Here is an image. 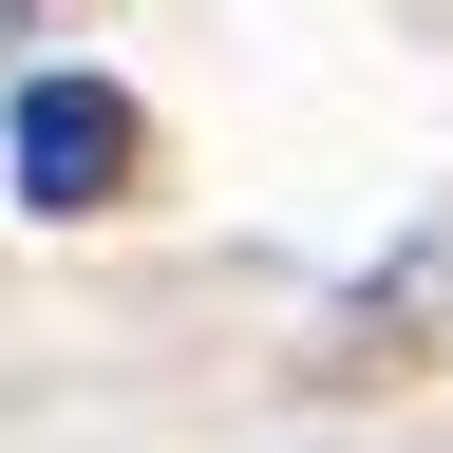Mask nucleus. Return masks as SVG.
I'll use <instances>...</instances> for the list:
<instances>
[{
  "label": "nucleus",
  "mask_w": 453,
  "mask_h": 453,
  "mask_svg": "<svg viewBox=\"0 0 453 453\" xmlns=\"http://www.w3.org/2000/svg\"><path fill=\"white\" fill-rule=\"evenodd\" d=\"M133 170H151V113L113 95V76H19V208H133Z\"/></svg>",
  "instance_id": "obj_1"
},
{
  "label": "nucleus",
  "mask_w": 453,
  "mask_h": 453,
  "mask_svg": "<svg viewBox=\"0 0 453 453\" xmlns=\"http://www.w3.org/2000/svg\"><path fill=\"white\" fill-rule=\"evenodd\" d=\"M19 19H38V0H0V38H19Z\"/></svg>",
  "instance_id": "obj_2"
}]
</instances>
